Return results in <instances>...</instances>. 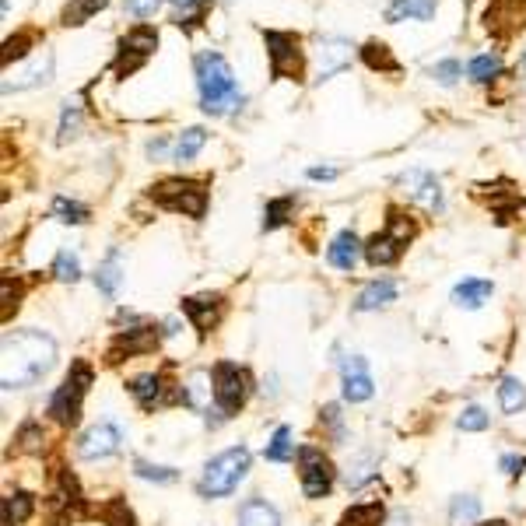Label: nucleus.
I'll list each match as a JSON object with an SVG mask.
<instances>
[{
	"label": "nucleus",
	"mask_w": 526,
	"mask_h": 526,
	"mask_svg": "<svg viewBox=\"0 0 526 526\" xmlns=\"http://www.w3.org/2000/svg\"><path fill=\"white\" fill-rule=\"evenodd\" d=\"M57 365V341L43 330H11L0 351L4 390H29Z\"/></svg>",
	"instance_id": "f257e3e1"
},
{
	"label": "nucleus",
	"mask_w": 526,
	"mask_h": 526,
	"mask_svg": "<svg viewBox=\"0 0 526 526\" xmlns=\"http://www.w3.org/2000/svg\"><path fill=\"white\" fill-rule=\"evenodd\" d=\"M193 78H197L200 109L207 116H225L242 106V88L218 50H200L193 57Z\"/></svg>",
	"instance_id": "f03ea898"
},
{
	"label": "nucleus",
	"mask_w": 526,
	"mask_h": 526,
	"mask_svg": "<svg viewBox=\"0 0 526 526\" xmlns=\"http://www.w3.org/2000/svg\"><path fill=\"white\" fill-rule=\"evenodd\" d=\"M148 197L155 200L162 211L200 221L207 214V179H193V176L158 179L155 186H148Z\"/></svg>",
	"instance_id": "7ed1b4c3"
},
{
	"label": "nucleus",
	"mask_w": 526,
	"mask_h": 526,
	"mask_svg": "<svg viewBox=\"0 0 526 526\" xmlns=\"http://www.w3.org/2000/svg\"><path fill=\"white\" fill-rule=\"evenodd\" d=\"M249 449L246 446H232L225 449V453L211 456V460L204 463V474H200L197 481V495L200 498H225L232 495L235 488H239V481L249 474Z\"/></svg>",
	"instance_id": "20e7f679"
},
{
	"label": "nucleus",
	"mask_w": 526,
	"mask_h": 526,
	"mask_svg": "<svg viewBox=\"0 0 526 526\" xmlns=\"http://www.w3.org/2000/svg\"><path fill=\"white\" fill-rule=\"evenodd\" d=\"M263 46H267V60H271L274 81H302L306 78V53H302L299 32L263 29Z\"/></svg>",
	"instance_id": "39448f33"
},
{
	"label": "nucleus",
	"mask_w": 526,
	"mask_h": 526,
	"mask_svg": "<svg viewBox=\"0 0 526 526\" xmlns=\"http://www.w3.org/2000/svg\"><path fill=\"white\" fill-rule=\"evenodd\" d=\"M88 386H92V365L88 362H74L71 372L64 376V383L57 386V393L50 397V418L57 425L71 428L81 418V404L88 397Z\"/></svg>",
	"instance_id": "423d86ee"
},
{
	"label": "nucleus",
	"mask_w": 526,
	"mask_h": 526,
	"mask_svg": "<svg viewBox=\"0 0 526 526\" xmlns=\"http://www.w3.org/2000/svg\"><path fill=\"white\" fill-rule=\"evenodd\" d=\"M158 50V29L155 25H134L127 36L116 39V57L109 64V71L116 74V81H127L130 74H137Z\"/></svg>",
	"instance_id": "0eeeda50"
},
{
	"label": "nucleus",
	"mask_w": 526,
	"mask_h": 526,
	"mask_svg": "<svg viewBox=\"0 0 526 526\" xmlns=\"http://www.w3.org/2000/svg\"><path fill=\"white\" fill-rule=\"evenodd\" d=\"M211 376H214V407H221L228 418L239 414L242 407H246L249 393H253V376H249V369H242V365H235V362H218L211 369Z\"/></svg>",
	"instance_id": "6e6552de"
},
{
	"label": "nucleus",
	"mask_w": 526,
	"mask_h": 526,
	"mask_svg": "<svg viewBox=\"0 0 526 526\" xmlns=\"http://www.w3.org/2000/svg\"><path fill=\"white\" fill-rule=\"evenodd\" d=\"M334 463L323 449L316 446H302L299 449V481H302V495L306 498H327L334 488Z\"/></svg>",
	"instance_id": "1a4fd4ad"
},
{
	"label": "nucleus",
	"mask_w": 526,
	"mask_h": 526,
	"mask_svg": "<svg viewBox=\"0 0 526 526\" xmlns=\"http://www.w3.org/2000/svg\"><path fill=\"white\" fill-rule=\"evenodd\" d=\"M484 29L498 39L509 43L526 29V0H488L484 8Z\"/></svg>",
	"instance_id": "9d476101"
},
{
	"label": "nucleus",
	"mask_w": 526,
	"mask_h": 526,
	"mask_svg": "<svg viewBox=\"0 0 526 526\" xmlns=\"http://www.w3.org/2000/svg\"><path fill=\"white\" fill-rule=\"evenodd\" d=\"M397 186L400 193H404L411 204H421L425 211L439 214L442 207H446V200H442V179L435 176V172L428 169H407L397 176Z\"/></svg>",
	"instance_id": "9b49d317"
},
{
	"label": "nucleus",
	"mask_w": 526,
	"mask_h": 526,
	"mask_svg": "<svg viewBox=\"0 0 526 526\" xmlns=\"http://www.w3.org/2000/svg\"><path fill=\"white\" fill-rule=\"evenodd\" d=\"M183 313H186V320L197 327V334L207 337L211 330H218L221 320H225V295H221V292L186 295V299H183Z\"/></svg>",
	"instance_id": "f8f14e48"
},
{
	"label": "nucleus",
	"mask_w": 526,
	"mask_h": 526,
	"mask_svg": "<svg viewBox=\"0 0 526 526\" xmlns=\"http://www.w3.org/2000/svg\"><path fill=\"white\" fill-rule=\"evenodd\" d=\"M165 334H158L151 323H141V327H130V330H120L113 337V348H109V362H123V358H137V355H151L158 348Z\"/></svg>",
	"instance_id": "ddd939ff"
},
{
	"label": "nucleus",
	"mask_w": 526,
	"mask_h": 526,
	"mask_svg": "<svg viewBox=\"0 0 526 526\" xmlns=\"http://www.w3.org/2000/svg\"><path fill=\"white\" fill-rule=\"evenodd\" d=\"M120 446H123L120 428L113 421H99V425H92L78 439V456L81 460H109V456L120 453Z\"/></svg>",
	"instance_id": "4468645a"
},
{
	"label": "nucleus",
	"mask_w": 526,
	"mask_h": 526,
	"mask_svg": "<svg viewBox=\"0 0 526 526\" xmlns=\"http://www.w3.org/2000/svg\"><path fill=\"white\" fill-rule=\"evenodd\" d=\"M341 393L348 404H365V400H372V393H376V383H372L369 376V362H365L362 355L348 358V362L341 365Z\"/></svg>",
	"instance_id": "2eb2a0df"
},
{
	"label": "nucleus",
	"mask_w": 526,
	"mask_h": 526,
	"mask_svg": "<svg viewBox=\"0 0 526 526\" xmlns=\"http://www.w3.org/2000/svg\"><path fill=\"white\" fill-rule=\"evenodd\" d=\"M351 50L355 46L341 36H323L316 46V81H330L334 74H341L351 64Z\"/></svg>",
	"instance_id": "dca6fc26"
},
{
	"label": "nucleus",
	"mask_w": 526,
	"mask_h": 526,
	"mask_svg": "<svg viewBox=\"0 0 526 526\" xmlns=\"http://www.w3.org/2000/svg\"><path fill=\"white\" fill-rule=\"evenodd\" d=\"M404 249L407 242L397 239L390 228H383V232H376L365 242V260H369V267H390V263H397L404 256Z\"/></svg>",
	"instance_id": "f3484780"
},
{
	"label": "nucleus",
	"mask_w": 526,
	"mask_h": 526,
	"mask_svg": "<svg viewBox=\"0 0 526 526\" xmlns=\"http://www.w3.org/2000/svg\"><path fill=\"white\" fill-rule=\"evenodd\" d=\"M362 253H365L362 239H358L351 228H344V232H337V239L330 242L327 260H330V267H337V271L351 274L358 267V256H362Z\"/></svg>",
	"instance_id": "a211bd4d"
},
{
	"label": "nucleus",
	"mask_w": 526,
	"mask_h": 526,
	"mask_svg": "<svg viewBox=\"0 0 526 526\" xmlns=\"http://www.w3.org/2000/svg\"><path fill=\"white\" fill-rule=\"evenodd\" d=\"M130 393H134V400L144 407V411H155V407L162 404H172V397L165 393V383L158 372H144V376H134L130 379Z\"/></svg>",
	"instance_id": "6ab92c4d"
},
{
	"label": "nucleus",
	"mask_w": 526,
	"mask_h": 526,
	"mask_svg": "<svg viewBox=\"0 0 526 526\" xmlns=\"http://www.w3.org/2000/svg\"><path fill=\"white\" fill-rule=\"evenodd\" d=\"M435 11H439V0H390L386 8V22L400 25V22H432Z\"/></svg>",
	"instance_id": "aec40b11"
},
{
	"label": "nucleus",
	"mask_w": 526,
	"mask_h": 526,
	"mask_svg": "<svg viewBox=\"0 0 526 526\" xmlns=\"http://www.w3.org/2000/svg\"><path fill=\"white\" fill-rule=\"evenodd\" d=\"M211 400H214V376L204 369L190 372L183 383V404L190 411H211Z\"/></svg>",
	"instance_id": "412c9836"
},
{
	"label": "nucleus",
	"mask_w": 526,
	"mask_h": 526,
	"mask_svg": "<svg viewBox=\"0 0 526 526\" xmlns=\"http://www.w3.org/2000/svg\"><path fill=\"white\" fill-rule=\"evenodd\" d=\"M95 285L106 299H116L120 295V285H123V253L120 249H109L106 260L99 263V271H95Z\"/></svg>",
	"instance_id": "4be33fe9"
},
{
	"label": "nucleus",
	"mask_w": 526,
	"mask_h": 526,
	"mask_svg": "<svg viewBox=\"0 0 526 526\" xmlns=\"http://www.w3.org/2000/svg\"><path fill=\"white\" fill-rule=\"evenodd\" d=\"M397 281H390V278H379V281H372V285H365L362 292H358V299H355V313H372V309H383V306H390L393 299H397Z\"/></svg>",
	"instance_id": "5701e85b"
},
{
	"label": "nucleus",
	"mask_w": 526,
	"mask_h": 526,
	"mask_svg": "<svg viewBox=\"0 0 526 526\" xmlns=\"http://www.w3.org/2000/svg\"><path fill=\"white\" fill-rule=\"evenodd\" d=\"M358 57H362V64L369 67V71H376V74H393V78L400 74V60L393 57L390 46L379 43V39H369V43L358 50Z\"/></svg>",
	"instance_id": "b1692460"
},
{
	"label": "nucleus",
	"mask_w": 526,
	"mask_h": 526,
	"mask_svg": "<svg viewBox=\"0 0 526 526\" xmlns=\"http://www.w3.org/2000/svg\"><path fill=\"white\" fill-rule=\"evenodd\" d=\"M491 295H495V285L484 281V278H467V281H460V285L453 288V302L460 309H481Z\"/></svg>",
	"instance_id": "393cba45"
},
{
	"label": "nucleus",
	"mask_w": 526,
	"mask_h": 526,
	"mask_svg": "<svg viewBox=\"0 0 526 526\" xmlns=\"http://www.w3.org/2000/svg\"><path fill=\"white\" fill-rule=\"evenodd\" d=\"M239 526H281V516L267 498H246L239 509Z\"/></svg>",
	"instance_id": "a878e982"
},
{
	"label": "nucleus",
	"mask_w": 526,
	"mask_h": 526,
	"mask_svg": "<svg viewBox=\"0 0 526 526\" xmlns=\"http://www.w3.org/2000/svg\"><path fill=\"white\" fill-rule=\"evenodd\" d=\"M106 8L109 0H67L64 11H60V25H64V29H78V25L92 22V18Z\"/></svg>",
	"instance_id": "bb28decb"
},
{
	"label": "nucleus",
	"mask_w": 526,
	"mask_h": 526,
	"mask_svg": "<svg viewBox=\"0 0 526 526\" xmlns=\"http://www.w3.org/2000/svg\"><path fill=\"white\" fill-rule=\"evenodd\" d=\"M295 207H299V200H295L292 193H285V197H274L271 204L263 207V232H274V228L288 225V221L295 218Z\"/></svg>",
	"instance_id": "cd10ccee"
},
{
	"label": "nucleus",
	"mask_w": 526,
	"mask_h": 526,
	"mask_svg": "<svg viewBox=\"0 0 526 526\" xmlns=\"http://www.w3.org/2000/svg\"><path fill=\"white\" fill-rule=\"evenodd\" d=\"M211 18V0H190V4H183V8L176 11V29H183V32H197L200 25Z\"/></svg>",
	"instance_id": "c85d7f7f"
},
{
	"label": "nucleus",
	"mask_w": 526,
	"mask_h": 526,
	"mask_svg": "<svg viewBox=\"0 0 526 526\" xmlns=\"http://www.w3.org/2000/svg\"><path fill=\"white\" fill-rule=\"evenodd\" d=\"M383 516H386L383 502H362V505H351L337 526H379Z\"/></svg>",
	"instance_id": "c756f323"
},
{
	"label": "nucleus",
	"mask_w": 526,
	"mask_h": 526,
	"mask_svg": "<svg viewBox=\"0 0 526 526\" xmlns=\"http://www.w3.org/2000/svg\"><path fill=\"white\" fill-rule=\"evenodd\" d=\"M502 74V57L498 53H481L467 64V78L477 81V85H491V81Z\"/></svg>",
	"instance_id": "7c9ffc66"
},
{
	"label": "nucleus",
	"mask_w": 526,
	"mask_h": 526,
	"mask_svg": "<svg viewBox=\"0 0 526 526\" xmlns=\"http://www.w3.org/2000/svg\"><path fill=\"white\" fill-rule=\"evenodd\" d=\"M481 516V498L474 495H456L449 502V526H474Z\"/></svg>",
	"instance_id": "2f4dec72"
},
{
	"label": "nucleus",
	"mask_w": 526,
	"mask_h": 526,
	"mask_svg": "<svg viewBox=\"0 0 526 526\" xmlns=\"http://www.w3.org/2000/svg\"><path fill=\"white\" fill-rule=\"evenodd\" d=\"M32 509H36V498H32L29 491H15V495H8L4 498V526L25 523V519L32 516Z\"/></svg>",
	"instance_id": "473e14b6"
},
{
	"label": "nucleus",
	"mask_w": 526,
	"mask_h": 526,
	"mask_svg": "<svg viewBox=\"0 0 526 526\" xmlns=\"http://www.w3.org/2000/svg\"><path fill=\"white\" fill-rule=\"evenodd\" d=\"M204 141H207L204 127L183 130V134H179V141H176V148H172V158H176V162H193V158L200 155V148H204Z\"/></svg>",
	"instance_id": "72a5a7b5"
},
{
	"label": "nucleus",
	"mask_w": 526,
	"mask_h": 526,
	"mask_svg": "<svg viewBox=\"0 0 526 526\" xmlns=\"http://www.w3.org/2000/svg\"><path fill=\"white\" fill-rule=\"evenodd\" d=\"M498 404H502L505 414H519L526 407V386L516 376H505L502 386H498Z\"/></svg>",
	"instance_id": "f704fd0d"
},
{
	"label": "nucleus",
	"mask_w": 526,
	"mask_h": 526,
	"mask_svg": "<svg viewBox=\"0 0 526 526\" xmlns=\"http://www.w3.org/2000/svg\"><path fill=\"white\" fill-rule=\"evenodd\" d=\"M50 78H53V53L46 60H39L36 67H29V71L22 74V81H15V85H4V95L25 92V88H36V85H46Z\"/></svg>",
	"instance_id": "c9c22d12"
},
{
	"label": "nucleus",
	"mask_w": 526,
	"mask_h": 526,
	"mask_svg": "<svg viewBox=\"0 0 526 526\" xmlns=\"http://www.w3.org/2000/svg\"><path fill=\"white\" fill-rule=\"evenodd\" d=\"M36 43H39V29H22L18 36L4 39V67H11V60H22Z\"/></svg>",
	"instance_id": "e433bc0d"
},
{
	"label": "nucleus",
	"mask_w": 526,
	"mask_h": 526,
	"mask_svg": "<svg viewBox=\"0 0 526 526\" xmlns=\"http://www.w3.org/2000/svg\"><path fill=\"white\" fill-rule=\"evenodd\" d=\"M50 211H53V218L64 221V225H85L88 221V207L78 204V200H71V197H53Z\"/></svg>",
	"instance_id": "4c0bfd02"
},
{
	"label": "nucleus",
	"mask_w": 526,
	"mask_h": 526,
	"mask_svg": "<svg viewBox=\"0 0 526 526\" xmlns=\"http://www.w3.org/2000/svg\"><path fill=\"white\" fill-rule=\"evenodd\" d=\"M53 274H57V281H64V285H78V281H81L78 253H71V249H60L57 260H53Z\"/></svg>",
	"instance_id": "58836bf2"
},
{
	"label": "nucleus",
	"mask_w": 526,
	"mask_h": 526,
	"mask_svg": "<svg viewBox=\"0 0 526 526\" xmlns=\"http://www.w3.org/2000/svg\"><path fill=\"white\" fill-rule=\"evenodd\" d=\"M292 449H295V442H292V428L281 425L278 432H274L271 446L263 449V456H267V460H271V463H288V460H292Z\"/></svg>",
	"instance_id": "ea45409f"
},
{
	"label": "nucleus",
	"mask_w": 526,
	"mask_h": 526,
	"mask_svg": "<svg viewBox=\"0 0 526 526\" xmlns=\"http://www.w3.org/2000/svg\"><path fill=\"white\" fill-rule=\"evenodd\" d=\"M99 516L106 526H137L134 512H130V505L123 502V498H109V502L99 509Z\"/></svg>",
	"instance_id": "a19ab883"
},
{
	"label": "nucleus",
	"mask_w": 526,
	"mask_h": 526,
	"mask_svg": "<svg viewBox=\"0 0 526 526\" xmlns=\"http://www.w3.org/2000/svg\"><path fill=\"white\" fill-rule=\"evenodd\" d=\"M78 127H81V106L78 99H67L64 102V113H60V144H67L71 137H78Z\"/></svg>",
	"instance_id": "79ce46f5"
},
{
	"label": "nucleus",
	"mask_w": 526,
	"mask_h": 526,
	"mask_svg": "<svg viewBox=\"0 0 526 526\" xmlns=\"http://www.w3.org/2000/svg\"><path fill=\"white\" fill-rule=\"evenodd\" d=\"M376 477V456L372 453H362L355 463L348 467V488H362L365 481H372Z\"/></svg>",
	"instance_id": "37998d69"
},
{
	"label": "nucleus",
	"mask_w": 526,
	"mask_h": 526,
	"mask_svg": "<svg viewBox=\"0 0 526 526\" xmlns=\"http://www.w3.org/2000/svg\"><path fill=\"white\" fill-rule=\"evenodd\" d=\"M488 425H491L488 411H484V407H477V404L463 407V414L456 418V428H460V432H484Z\"/></svg>",
	"instance_id": "c03bdc74"
},
{
	"label": "nucleus",
	"mask_w": 526,
	"mask_h": 526,
	"mask_svg": "<svg viewBox=\"0 0 526 526\" xmlns=\"http://www.w3.org/2000/svg\"><path fill=\"white\" fill-rule=\"evenodd\" d=\"M134 474L141 477V481H155V484H172L179 477L172 467H155V463L148 460H134Z\"/></svg>",
	"instance_id": "a18cd8bd"
},
{
	"label": "nucleus",
	"mask_w": 526,
	"mask_h": 526,
	"mask_svg": "<svg viewBox=\"0 0 526 526\" xmlns=\"http://www.w3.org/2000/svg\"><path fill=\"white\" fill-rule=\"evenodd\" d=\"M428 78H435L439 85H446V88H453L456 81L463 78V67H460V60H439L435 67H428Z\"/></svg>",
	"instance_id": "49530a36"
},
{
	"label": "nucleus",
	"mask_w": 526,
	"mask_h": 526,
	"mask_svg": "<svg viewBox=\"0 0 526 526\" xmlns=\"http://www.w3.org/2000/svg\"><path fill=\"white\" fill-rule=\"evenodd\" d=\"M123 11H127L130 18H155L158 11H162V0H123Z\"/></svg>",
	"instance_id": "de8ad7c7"
},
{
	"label": "nucleus",
	"mask_w": 526,
	"mask_h": 526,
	"mask_svg": "<svg viewBox=\"0 0 526 526\" xmlns=\"http://www.w3.org/2000/svg\"><path fill=\"white\" fill-rule=\"evenodd\" d=\"M18 442H22V449H39V442H43V432H39L36 421L22 425V432H18Z\"/></svg>",
	"instance_id": "09e8293b"
},
{
	"label": "nucleus",
	"mask_w": 526,
	"mask_h": 526,
	"mask_svg": "<svg viewBox=\"0 0 526 526\" xmlns=\"http://www.w3.org/2000/svg\"><path fill=\"white\" fill-rule=\"evenodd\" d=\"M320 418L327 421V425L334 428L337 439H341V407H337V404H327V407H323V411H320Z\"/></svg>",
	"instance_id": "8fccbe9b"
},
{
	"label": "nucleus",
	"mask_w": 526,
	"mask_h": 526,
	"mask_svg": "<svg viewBox=\"0 0 526 526\" xmlns=\"http://www.w3.org/2000/svg\"><path fill=\"white\" fill-rule=\"evenodd\" d=\"M498 467H502L509 477H519V474H523V467H526V456H502V460H498Z\"/></svg>",
	"instance_id": "3c124183"
},
{
	"label": "nucleus",
	"mask_w": 526,
	"mask_h": 526,
	"mask_svg": "<svg viewBox=\"0 0 526 526\" xmlns=\"http://www.w3.org/2000/svg\"><path fill=\"white\" fill-rule=\"evenodd\" d=\"M337 176H341V172L330 169V165H313V169H309V179H316V183H320V179L323 183H330V179H337Z\"/></svg>",
	"instance_id": "603ef678"
},
{
	"label": "nucleus",
	"mask_w": 526,
	"mask_h": 526,
	"mask_svg": "<svg viewBox=\"0 0 526 526\" xmlns=\"http://www.w3.org/2000/svg\"><path fill=\"white\" fill-rule=\"evenodd\" d=\"M165 151H169V137H158L148 144V158H165Z\"/></svg>",
	"instance_id": "864d4df0"
},
{
	"label": "nucleus",
	"mask_w": 526,
	"mask_h": 526,
	"mask_svg": "<svg viewBox=\"0 0 526 526\" xmlns=\"http://www.w3.org/2000/svg\"><path fill=\"white\" fill-rule=\"evenodd\" d=\"M162 334H165V337H176V334H179V323H176V320H165V323H162Z\"/></svg>",
	"instance_id": "5fc2aeb1"
},
{
	"label": "nucleus",
	"mask_w": 526,
	"mask_h": 526,
	"mask_svg": "<svg viewBox=\"0 0 526 526\" xmlns=\"http://www.w3.org/2000/svg\"><path fill=\"white\" fill-rule=\"evenodd\" d=\"M393 526H411V516H404V512H397V519H393Z\"/></svg>",
	"instance_id": "6e6d98bb"
},
{
	"label": "nucleus",
	"mask_w": 526,
	"mask_h": 526,
	"mask_svg": "<svg viewBox=\"0 0 526 526\" xmlns=\"http://www.w3.org/2000/svg\"><path fill=\"white\" fill-rule=\"evenodd\" d=\"M477 526H509L505 519H491V523H477Z\"/></svg>",
	"instance_id": "4d7b16f0"
},
{
	"label": "nucleus",
	"mask_w": 526,
	"mask_h": 526,
	"mask_svg": "<svg viewBox=\"0 0 526 526\" xmlns=\"http://www.w3.org/2000/svg\"><path fill=\"white\" fill-rule=\"evenodd\" d=\"M523 74H526V53H523Z\"/></svg>",
	"instance_id": "13d9d810"
},
{
	"label": "nucleus",
	"mask_w": 526,
	"mask_h": 526,
	"mask_svg": "<svg viewBox=\"0 0 526 526\" xmlns=\"http://www.w3.org/2000/svg\"><path fill=\"white\" fill-rule=\"evenodd\" d=\"M179 4H190V0H179Z\"/></svg>",
	"instance_id": "bf43d9fd"
}]
</instances>
